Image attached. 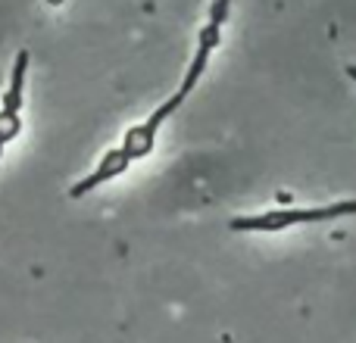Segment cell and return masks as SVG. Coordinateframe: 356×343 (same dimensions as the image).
<instances>
[{"label":"cell","instance_id":"cell-1","mask_svg":"<svg viewBox=\"0 0 356 343\" xmlns=\"http://www.w3.org/2000/svg\"><path fill=\"white\" fill-rule=\"evenodd\" d=\"M344 215H356V200H338L328 206H297V209H269L257 215H234L232 231H284L294 225H316V221H334Z\"/></svg>","mask_w":356,"mask_h":343},{"label":"cell","instance_id":"cell-2","mask_svg":"<svg viewBox=\"0 0 356 343\" xmlns=\"http://www.w3.org/2000/svg\"><path fill=\"white\" fill-rule=\"evenodd\" d=\"M129 166H131V160L122 153V147H113L110 153H106L104 160L97 162V169H94L91 175L81 178V181L75 184L72 190H69V196H75V200H79V196L91 194L94 187H100V184H106V181H113V178H119V175H122V172L129 169Z\"/></svg>","mask_w":356,"mask_h":343},{"label":"cell","instance_id":"cell-3","mask_svg":"<svg viewBox=\"0 0 356 343\" xmlns=\"http://www.w3.org/2000/svg\"><path fill=\"white\" fill-rule=\"evenodd\" d=\"M25 69H29V50H19L16 62H13V75H10V87L3 94V106L6 112H19L22 110V87H25Z\"/></svg>","mask_w":356,"mask_h":343},{"label":"cell","instance_id":"cell-4","mask_svg":"<svg viewBox=\"0 0 356 343\" xmlns=\"http://www.w3.org/2000/svg\"><path fill=\"white\" fill-rule=\"evenodd\" d=\"M19 131H22V116H19V112L0 110V144L6 147V141H13Z\"/></svg>","mask_w":356,"mask_h":343},{"label":"cell","instance_id":"cell-5","mask_svg":"<svg viewBox=\"0 0 356 343\" xmlns=\"http://www.w3.org/2000/svg\"><path fill=\"white\" fill-rule=\"evenodd\" d=\"M347 75H350V78L356 81V66H347Z\"/></svg>","mask_w":356,"mask_h":343},{"label":"cell","instance_id":"cell-6","mask_svg":"<svg viewBox=\"0 0 356 343\" xmlns=\"http://www.w3.org/2000/svg\"><path fill=\"white\" fill-rule=\"evenodd\" d=\"M0 153H3V144H0Z\"/></svg>","mask_w":356,"mask_h":343}]
</instances>
